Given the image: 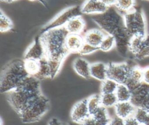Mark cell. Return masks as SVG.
I'll return each mask as SVG.
<instances>
[{
	"instance_id": "obj_12",
	"label": "cell",
	"mask_w": 149,
	"mask_h": 125,
	"mask_svg": "<svg viewBox=\"0 0 149 125\" xmlns=\"http://www.w3.org/2000/svg\"><path fill=\"white\" fill-rule=\"evenodd\" d=\"M143 82V69L134 67L130 69L129 78L125 84L132 92L136 90Z\"/></svg>"
},
{
	"instance_id": "obj_24",
	"label": "cell",
	"mask_w": 149,
	"mask_h": 125,
	"mask_svg": "<svg viewBox=\"0 0 149 125\" xmlns=\"http://www.w3.org/2000/svg\"><path fill=\"white\" fill-rule=\"evenodd\" d=\"M24 66L30 76H35L39 69V61L34 59H24Z\"/></svg>"
},
{
	"instance_id": "obj_37",
	"label": "cell",
	"mask_w": 149,
	"mask_h": 125,
	"mask_svg": "<svg viewBox=\"0 0 149 125\" xmlns=\"http://www.w3.org/2000/svg\"><path fill=\"white\" fill-rule=\"evenodd\" d=\"M48 125H63V124L58 119L53 117L51 119H50Z\"/></svg>"
},
{
	"instance_id": "obj_9",
	"label": "cell",
	"mask_w": 149,
	"mask_h": 125,
	"mask_svg": "<svg viewBox=\"0 0 149 125\" xmlns=\"http://www.w3.org/2000/svg\"><path fill=\"white\" fill-rule=\"evenodd\" d=\"M90 115L86 98L77 102L73 106L70 112L72 120L77 123H82Z\"/></svg>"
},
{
	"instance_id": "obj_1",
	"label": "cell",
	"mask_w": 149,
	"mask_h": 125,
	"mask_svg": "<svg viewBox=\"0 0 149 125\" xmlns=\"http://www.w3.org/2000/svg\"><path fill=\"white\" fill-rule=\"evenodd\" d=\"M93 20L107 34L115 38L116 46L121 53L124 54L129 50L130 37L125 30L123 15L115 6L108 7L104 13L93 15Z\"/></svg>"
},
{
	"instance_id": "obj_32",
	"label": "cell",
	"mask_w": 149,
	"mask_h": 125,
	"mask_svg": "<svg viewBox=\"0 0 149 125\" xmlns=\"http://www.w3.org/2000/svg\"><path fill=\"white\" fill-rule=\"evenodd\" d=\"M98 49H99L98 47H94L86 42H84L78 53L81 55H88L94 53Z\"/></svg>"
},
{
	"instance_id": "obj_3",
	"label": "cell",
	"mask_w": 149,
	"mask_h": 125,
	"mask_svg": "<svg viewBox=\"0 0 149 125\" xmlns=\"http://www.w3.org/2000/svg\"><path fill=\"white\" fill-rule=\"evenodd\" d=\"M29 75L24 66V61L15 60L10 62L3 69L0 83L1 93H8L19 87Z\"/></svg>"
},
{
	"instance_id": "obj_22",
	"label": "cell",
	"mask_w": 149,
	"mask_h": 125,
	"mask_svg": "<svg viewBox=\"0 0 149 125\" xmlns=\"http://www.w3.org/2000/svg\"><path fill=\"white\" fill-rule=\"evenodd\" d=\"M86 99L87 107L90 115L94 114L102 106L101 94H93Z\"/></svg>"
},
{
	"instance_id": "obj_36",
	"label": "cell",
	"mask_w": 149,
	"mask_h": 125,
	"mask_svg": "<svg viewBox=\"0 0 149 125\" xmlns=\"http://www.w3.org/2000/svg\"><path fill=\"white\" fill-rule=\"evenodd\" d=\"M104 4H105L107 7H110L115 6L117 0H100Z\"/></svg>"
},
{
	"instance_id": "obj_11",
	"label": "cell",
	"mask_w": 149,
	"mask_h": 125,
	"mask_svg": "<svg viewBox=\"0 0 149 125\" xmlns=\"http://www.w3.org/2000/svg\"><path fill=\"white\" fill-rule=\"evenodd\" d=\"M108 8L100 0H85L81 6L82 13L93 15L102 13Z\"/></svg>"
},
{
	"instance_id": "obj_33",
	"label": "cell",
	"mask_w": 149,
	"mask_h": 125,
	"mask_svg": "<svg viewBox=\"0 0 149 125\" xmlns=\"http://www.w3.org/2000/svg\"><path fill=\"white\" fill-rule=\"evenodd\" d=\"M108 125H125L124 119L116 115V116L111 119Z\"/></svg>"
},
{
	"instance_id": "obj_42",
	"label": "cell",
	"mask_w": 149,
	"mask_h": 125,
	"mask_svg": "<svg viewBox=\"0 0 149 125\" xmlns=\"http://www.w3.org/2000/svg\"><path fill=\"white\" fill-rule=\"evenodd\" d=\"M140 125H144V124H140Z\"/></svg>"
},
{
	"instance_id": "obj_38",
	"label": "cell",
	"mask_w": 149,
	"mask_h": 125,
	"mask_svg": "<svg viewBox=\"0 0 149 125\" xmlns=\"http://www.w3.org/2000/svg\"><path fill=\"white\" fill-rule=\"evenodd\" d=\"M67 125H83V124L82 123H77L72 121L71 122H69Z\"/></svg>"
},
{
	"instance_id": "obj_2",
	"label": "cell",
	"mask_w": 149,
	"mask_h": 125,
	"mask_svg": "<svg viewBox=\"0 0 149 125\" xmlns=\"http://www.w3.org/2000/svg\"><path fill=\"white\" fill-rule=\"evenodd\" d=\"M68 34L65 27L53 28L41 34L40 38L47 58L63 61L69 53L66 47V39Z\"/></svg>"
},
{
	"instance_id": "obj_27",
	"label": "cell",
	"mask_w": 149,
	"mask_h": 125,
	"mask_svg": "<svg viewBox=\"0 0 149 125\" xmlns=\"http://www.w3.org/2000/svg\"><path fill=\"white\" fill-rule=\"evenodd\" d=\"M116 46L115 38L109 34H106L101 42L99 49L103 52H109Z\"/></svg>"
},
{
	"instance_id": "obj_20",
	"label": "cell",
	"mask_w": 149,
	"mask_h": 125,
	"mask_svg": "<svg viewBox=\"0 0 149 125\" xmlns=\"http://www.w3.org/2000/svg\"><path fill=\"white\" fill-rule=\"evenodd\" d=\"M38 61L39 69L35 77H36L39 80L49 78H51V70L47 57L45 56Z\"/></svg>"
},
{
	"instance_id": "obj_39",
	"label": "cell",
	"mask_w": 149,
	"mask_h": 125,
	"mask_svg": "<svg viewBox=\"0 0 149 125\" xmlns=\"http://www.w3.org/2000/svg\"><path fill=\"white\" fill-rule=\"evenodd\" d=\"M143 124L144 125H149V112L148 113V115H147V117H146V119L145 120V122H144Z\"/></svg>"
},
{
	"instance_id": "obj_25",
	"label": "cell",
	"mask_w": 149,
	"mask_h": 125,
	"mask_svg": "<svg viewBox=\"0 0 149 125\" xmlns=\"http://www.w3.org/2000/svg\"><path fill=\"white\" fill-rule=\"evenodd\" d=\"M118 83L113 80L107 78L102 82L101 86V94L115 93L118 86Z\"/></svg>"
},
{
	"instance_id": "obj_31",
	"label": "cell",
	"mask_w": 149,
	"mask_h": 125,
	"mask_svg": "<svg viewBox=\"0 0 149 125\" xmlns=\"http://www.w3.org/2000/svg\"><path fill=\"white\" fill-rule=\"evenodd\" d=\"M148 112H149L144 108L137 107L136 108L133 116L140 123V124H143Z\"/></svg>"
},
{
	"instance_id": "obj_14",
	"label": "cell",
	"mask_w": 149,
	"mask_h": 125,
	"mask_svg": "<svg viewBox=\"0 0 149 125\" xmlns=\"http://www.w3.org/2000/svg\"><path fill=\"white\" fill-rule=\"evenodd\" d=\"M114 107L116 115L123 119L133 116L136 108L130 101L118 102Z\"/></svg>"
},
{
	"instance_id": "obj_26",
	"label": "cell",
	"mask_w": 149,
	"mask_h": 125,
	"mask_svg": "<svg viewBox=\"0 0 149 125\" xmlns=\"http://www.w3.org/2000/svg\"><path fill=\"white\" fill-rule=\"evenodd\" d=\"M101 101L102 106L106 108L115 106L118 102L115 93L101 94Z\"/></svg>"
},
{
	"instance_id": "obj_10",
	"label": "cell",
	"mask_w": 149,
	"mask_h": 125,
	"mask_svg": "<svg viewBox=\"0 0 149 125\" xmlns=\"http://www.w3.org/2000/svg\"><path fill=\"white\" fill-rule=\"evenodd\" d=\"M45 56V49L40 37L36 40L27 48L24 54V59H34L39 60Z\"/></svg>"
},
{
	"instance_id": "obj_23",
	"label": "cell",
	"mask_w": 149,
	"mask_h": 125,
	"mask_svg": "<svg viewBox=\"0 0 149 125\" xmlns=\"http://www.w3.org/2000/svg\"><path fill=\"white\" fill-rule=\"evenodd\" d=\"M135 0H117L115 6L123 15L134 9Z\"/></svg>"
},
{
	"instance_id": "obj_29",
	"label": "cell",
	"mask_w": 149,
	"mask_h": 125,
	"mask_svg": "<svg viewBox=\"0 0 149 125\" xmlns=\"http://www.w3.org/2000/svg\"><path fill=\"white\" fill-rule=\"evenodd\" d=\"M47 59H48V64H49L50 70H51V78H53L59 72L61 69L63 60L56 59V58H47Z\"/></svg>"
},
{
	"instance_id": "obj_15",
	"label": "cell",
	"mask_w": 149,
	"mask_h": 125,
	"mask_svg": "<svg viewBox=\"0 0 149 125\" xmlns=\"http://www.w3.org/2000/svg\"><path fill=\"white\" fill-rule=\"evenodd\" d=\"M90 76L101 82L108 78V64L102 62L91 64Z\"/></svg>"
},
{
	"instance_id": "obj_4",
	"label": "cell",
	"mask_w": 149,
	"mask_h": 125,
	"mask_svg": "<svg viewBox=\"0 0 149 125\" xmlns=\"http://www.w3.org/2000/svg\"><path fill=\"white\" fill-rule=\"evenodd\" d=\"M48 109V100L41 94L34 98L19 115L23 123H33L39 120Z\"/></svg>"
},
{
	"instance_id": "obj_5",
	"label": "cell",
	"mask_w": 149,
	"mask_h": 125,
	"mask_svg": "<svg viewBox=\"0 0 149 125\" xmlns=\"http://www.w3.org/2000/svg\"><path fill=\"white\" fill-rule=\"evenodd\" d=\"M123 20L126 31L130 38L136 35H147L146 19L142 10L134 9L124 14Z\"/></svg>"
},
{
	"instance_id": "obj_21",
	"label": "cell",
	"mask_w": 149,
	"mask_h": 125,
	"mask_svg": "<svg viewBox=\"0 0 149 125\" xmlns=\"http://www.w3.org/2000/svg\"><path fill=\"white\" fill-rule=\"evenodd\" d=\"M115 93L118 102L130 101L132 93L125 84H119Z\"/></svg>"
},
{
	"instance_id": "obj_30",
	"label": "cell",
	"mask_w": 149,
	"mask_h": 125,
	"mask_svg": "<svg viewBox=\"0 0 149 125\" xmlns=\"http://www.w3.org/2000/svg\"><path fill=\"white\" fill-rule=\"evenodd\" d=\"M13 27V23L11 20L3 12H1L0 14V31L5 32L10 31Z\"/></svg>"
},
{
	"instance_id": "obj_19",
	"label": "cell",
	"mask_w": 149,
	"mask_h": 125,
	"mask_svg": "<svg viewBox=\"0 0 149 125\" xmlns=\"http://www.w3.org/2000/svg\"><path fill=\"white\" fill-rule=\"evenodd\" d=\"M94 125H108L111 119L108 115L107 108L101 106L94 114L91 115Z\"/></svg>"
},
{
	"instance_id": "obj_16",
	"label": "cell",
	"mask_w": 149,
	"mask_h": 125,
	"mask_svg": "<svg viewBox=\"0 0 149 125\" xmlns=\"http://www.w3.org/2000/svg\"><path fill=\"white\" fill-rule=\"evenodd\" d=\"M84 43L83 36L80 34H68L66 39V47L69 53L79 52Z\"/></svg>"
},
{
	"instance_id": "obj_6",
	"label": "cell",
	"mask_w": 149,
	"mask_h": 125,
	"mask_svg": "<svg viewBox=\"0 0 149 125\" xmlns=\"http://www.w3.org/2000/svg\"><path fill=\"white\" fill-rule=\"evenodd\" d=\"M40 94H41L33 93L20 87H17L7 93V99L10 105L19 115L34 98Z\"/></svg>"
},
{
	"instance_id": "obj_28",
	"label": "cell",
	"mask_w": 149,
	"mask_h": 125,
	"mask_svg": "<svg viewBox=\"0 0 149 125\" xmlns=\"http://www.w3.org/2000/svg\"><path fill=\"white\" fill-rule=\"evenodd\" d=\"M149 56V35H147L134 57L139 60Z\"/></svg>"
},
{
	"instance_id": "obj_7",
	"label": "cell",
	"mask_w": 149,
	"mask_h": 125,
	"mask_svg": "<svg viewBox=\"0 0 149 125\" xmlns=\"http://www.w3.org/2000/svg\"><path fill=\"white\" fill-rule=\"evenodd\" d=\"M81 6L75 5L69 7L58 13L45 25L41 30V33L53 28L65 27L70 19L74 17L81 16Z\"/></svg>"
},
{
	"instance_id": "obj_41",
	"label": "cell",
	"mask_w": 149,
	"mask_h": 125,
	"mask_svg": "<svg viewBox=\"0 0 149 125\" xmlns=\"http://www.w3.org/2000/svg\"><path fill=\"white\" fill-rule=\"evenodd\" d=\"M145 1H149V0H145Z\"/></svg>"
},
{
	"instance_id": "obj_17",
	"label": "cell",
	"mask_w": 149,
	"mask_h": 125,
	"mask_svg": "<svg viewBox=\"0 0 149 125\" xmlns=\"http://www.w3.org/2000/svg\"><path fill=\"white\" fill-rule=\"evenodd\" d=\"M90 65L86 59L81 57L77 58L73 62V67L77 75L82 78L87 79L90 76Z\"/></svg>"
},
{
	"instance_id": "obj_13",
	"label": "cell",
	"mask_w": 149,
	"mask_h": 125,
	"mask_svg": "<svg viewBox=\"0 0 149 125\" xmlns=\"http://www.w3.org/2000/svg\"><path fill=\"white\" fill-rule=\"evenodd\" d=\"M106 34L101 29H92L86 32L83 38L84 42L99 49V46Z\"/></svg>"
},
{
	"instance_id": "obj_34",
	"label": "cell",
	"mask_w": 149,
	"mask_h": 125,
	"mask_svg": "<svg viewBox=\"0 0 149 125\" xmlns=\"http://www.w3.org/2000/svg\"><path fill=\"white\" fill-rule=\"evenodd\" d=\"M125 125H140V123L132 116L124 119Z\"/></svg>"
},
{
	"instance_id": "obj_35",
	"label": "cell",
	"mask_w": 149,
	"mask_h": 125,
	"mask_svg": "<svg viewBox=\"0 0 149 125\" xmlns=\"http://www.w3.org/2000/svg\"><path fill=\"white\" fill-rule=\"evenodd\" d=\"M143 83L149 85V66L143 68Z\"/></svg>"
},
{
	"instance_id": "obj_18",
	"label": "cell",
	"mask_w": 149,
	"mask_h": 125,
	"mask_svg": "<svg viewBox=\"0 0 149 125\" xmlns=\"http://www.w3.org/2000/svg\"><path fill=\"white\" fill-rule=\"evenodd\" d=\"M69 34H81L85 28V22L81 16L74 17L65 26Z\"/></svg>"
},
{
	"instance_id": "obj_40",
	"label": "cell",
	"mask_w": 149,
	"mask_h": 125,
	"mask_svg": "<svg viewBox=\"0 0 149 125\" xmlns=\"http://www.w3.org/2000/svg\"><path fill=\"white\" fill-rule=\"evenodd\" d=\"M1 1H3V2H13L15 0H1Z\"/></svg>"
},
{
	"instance_id": "obj_8",
	"label": "cell",
	"mask_w": 149,
	"mask_h": 125,
	"mask_svg": "<svg viewBox=\"0 0 149 125\" xmlns=\"http://www.w3.org/2000/svg\"><path fill=\"white\" fill-rule=\"evenodd\" d=\"M130 69L126 63L109 64L108 78L113 80L118 84H125L129 78Z\"/></svg>"
}]
</instances>
